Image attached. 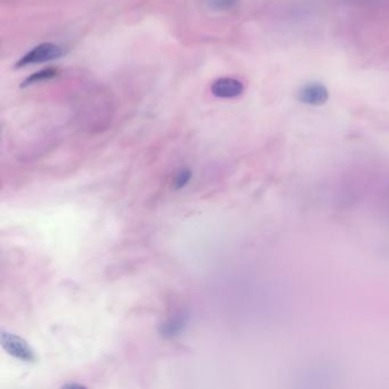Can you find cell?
I'll return each mask as SVG.
<instances>
[{"label": "cell", "mask_w": 389, "mask_h": 389, "mask_svg": "<svg viewBox=\"0 0 389 389\" xmlns=\"http://www.w3.org/2000/svg\"><path fill=\"white\" fill-rule=\"evenodd\" d=\"M0 341L3 350L7 354H10V357H15L26 363H36L38 361L36 352L30 346L28 341H24L23 338L3 330L0 334Z\"/></svg>", "instance_id": "6da1fadb"}, {"label": "cell", "mask_w": 389, "mask_h": 389, "mask_svg": "<svg viewBox=\"0 0 389 389\" xmlns=\"http://www.w3.org/2000/svg\"><path fill=\"white\" fill-rule=\"evenodd\" d=\"M63 53H64V50H63L62 47L56 45V44H40L38 46L31 49L17 63V68H23V66H31V64L49 62V61L61 57Z\"/></svg>", "instance_id": "7a4b0ae2"}, {"label": "cell", "mask_w": 389, "mask_h": 389, "mask_svg": "<svg viewBox=\"0 0 389 389\" xmlns=\"http://www.w3.org/2000/svg\"><path fill=\"white\" fill-rule=\"evenodd\" d=\"M297 97L301 103L308 105H323L329 98V91L320 82H311L298 91Z\"/></svg>", "instance_id": "3957f363"}, {"label": "cell", "mask_w": 389, "mask_h": 389, "mask_svg": "<svg viewBox=\"0 0 389 389\" xmlns=\"http://www.w3.org/2000/svg\"><path fill=\"white\" fill-rule=\"evenodd\" d=\"M243 82L234 78H220L211 85V93L219 98H234L243 93Z\"/></svg>", "instance_id": "277c9868"}, {"label": "cell", "mask_w": 389, "mask_h": 389, "mask_svg": "<svg viewBox=\"0 0 389 389\" xmlns=\"http://www.w3.org/2000/svg\"><path fill=\"white\" fill-rule=\"evenodd\" d=\"M187 325V316L184 315H177L171 320H168L166 323L162 324L160 328V334L164 338H173L180 334Z\"/></svg>", "instance_id": "5b68a950"}, {"label": "cell", "mask_w": 389, "mask_h": 389, "mask_svg": "<svg viewBox=\"0 0 389 389\" xmlns=\"http://www.w3.org/2000/svg\"><path fill=\"white\" fill-rule=\"evenodd\" d=\"M56 75H57V70H43V71H39V73H33L32 75H30L29 78L26 79V82H23V85L22 86H30L33 85V84H37V82H45V80H48V79L54 78Z\"/></svg>", "instance_id": "8992f818"}, {"label": "cell", "mask_w": 389, "mask_h": 389, "mask_svg": "<svg viewBox=\"0 0 389 389\" xmlns=\"http://www.w3.org/2000/svg\"><path fill=\"white\" fill-rule=\"evenodd\" d=\"M191 176H192V173L190 169H182L180 173H177L176 178H175V189L176 190L183 189L190 182Z\"/></svg>", "instance_id": "52a82bcc"}, {"label": "cell", "mask_w": 389, "mask_h": 389, "mask_svg": "<svg viewBox=\"0 0 389 389\" xmlns=\"http://www.w3.org/2000/svg\"><path fill=\"white\" fill-rule=\"evenodd\" d=\"M210 3L216 10H231L236 6V0H210Z\"/></svg>", "instance_id": "ba28073f"}, {"label": "cell", "mask_w": 389, "mask_h": 389, "mask_svg": "<svg viewBox=\"0 0 389 389\" xmlns=\"http://www.w3.org/2000/svg\"><path fill=\"white\" fill-rule=\"evenodd\" d=\"M62 388H69V389H73V388H86V386H84V385H79V383H66V385H63Z\"/></svg>", "instance_id": "9c48e42d"}]
</instances>
